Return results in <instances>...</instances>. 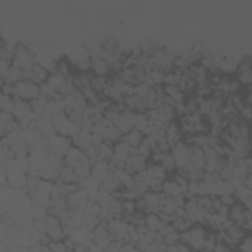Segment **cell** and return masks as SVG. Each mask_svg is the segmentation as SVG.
Masks as SVG:
<instances>
[{
	"instance_id": "9a60e30c",
	"label": "cell",
	"mask_w": 252,
	"mask_h": 252,
	"mask_svg": "<svg viewBox=\"0 0 252 252\" xmlns=\"http://www.w3.org/2000/svg\"><path fill=\"white\" fill-rule=\"evenodd\" d=\"M49 75H51V73H49L43 65H39V63H35L28 73H24V77H26L28 81L35 83V85H45L47 79H49Z\"/></svg>"
},
{
	"instance_id": "277c9868",
	"label": "cell",
	"mask_w": 252,
	"mask_h": 252,
	"mask_svg": "<svg viewBox=\"0 0 252 252\" xmlns=\"http://www.w3.org/2000/svg\"><path fill=\"white\" fill-rule=\"evenodd\" d=\"M43 93H41V85H35L28 79L20 81L14 85V98H20V100H26V102H33L37 98H41Z\"/></svg>"
},
{
	"instance_id": "484cf974",
	"label": "cell",
	"mask_w": 252,
	"mask_h": 252,
	"mask_svg": "<svg viewBox=\"0 0 252 252\" xmlns=\"http://www.w3.org/2000/svg\"><path fill=\"white\" fill-rule=\"evenodd\" d=\"M14 102H16L14 96H10V94H2V96H0V112H8V114H12V110H14Z\"/></svg>"
},
{
	"instance_id": "8992f818",
	"label": "cell",
	"mask_w": 252,
	"mask_h": 252,
	"mask_svg": "<svg viewBox=\"0 0 252 252\" xmlns=\"http://www.w3.org/2000/svg\"><path fill=\"white\" fill-rule=\"evenodd\" d=\"M104 222H106V226H108V230H110V234H112L114 240H118V242H130L132 224H130L126 219L114 217V219H108V220H104Z\"/></svg>"
},
{
	"instance_id": "3957f363",
	"label": "cell",
	"mask_w": 252,
	"mask_h": 252,
	"mask_svg": "<svg viewBox=\"0 0 252 252\" xmlns=\"http://www.w3.org/2000/svg\"><path fill=\"white\" fill-rule=\"evenodd\" d=\"M93 134L94 136H98L102 142H118V140H122V134H120V130L108 120V118H104V116H100L96 122H94V126H93Z\"/></svg>"
},
{
	"instance_id": "7402d4cb",
	"label": "cell",
	"mask_w": 252,
	"mask_h": 252,
	"mask_svg": "<svg viewBox=\"0 0 252 252\" xmlns=\"http://www.w3.org/2000/svg\"><path fill=\"white\" fill-rule=\"evenodd\" d=\"M144 138H146V136H144L138 128H134V130H130V132H126V134L122 136V140H124L128 146H132L134 150H138V146L144 142Z\"/></svg>"
},
{
	"instance_id": "83f0119b",
	"label": "cell",
	"mask_w": 252,
	"mask_h": 252,
	"mask_svg": "<svg viewBox=\"0 0 252 252\" xmlns=\"http://www.w3.org/2000/svg\"><path fill=\"white\" fill-rule=\"evenodd\" d=\"M238 250L240 252H252V234H246L242 238V242L238 244Z\"/></svg>"
},
{
	"instance_id": "ba28073f",
	"label": "cell",
	"mask_w": 252,
	"mask_h": 252,
	"mask_svg": "<svg viewBox=\"0 0 252 252\" xmlns=\"http://www.w3.org/2000/svg\"><path fill=\"white\" fill-rule=\"evenodd\" d=\"M28 179L30 175H26V171H20V169H10V171H2V183L14 191H20V189H26L28 185Z\"/></svg>"
},
{
	"instance_id": "cb8c5ba5",
	"label": "cell",
	"mask_w": 252,
	"mask_h": 252,
	"mask_svg": "<svg viewBox=\"0 0 252 252\" xmlns=\"http://www.w3.org/2000/svg\"><path fill=\"white\" fill-rule=\"evenodd\" d=\"M47 246H49L51 252H71L75 248L69 240H49Z\"/></svg>"
},
{
	"instance_id": "d4e9b609",
	"label": "cell",
	"mask_w": 252,
	"mask_h": 252,
	"mask_svg": "<svg viewBox=\"0 0 252 252\" xmlns=\"http://www.w3.org/2000/svg\"><path fill=\"white\" fill-rule=\"evenodd\" d=\"M96 152H98V159H104V161H110L112 159V146L108 142H100L96 146Z\"/></svg>"
},
{
	"instance_id": "e0dca14e",
	"label": "cell",
	"mask_w": 252,
	"mask_h": 252,
	"mask_svg": "<svg viewBox=\"0 0 252 252\" xmlns=\"http://www.w3.org/2000/svg\"><path fill=\"white\" fill-rule=\"evenodd\" d=\"M124 167L130 171V173H134V175H138V173H142L148 165H146V158H142L138 152H134L132 156H130V159L124 163Z\"/></svg>"
},
{
	"instance_id": "52a82bcc",
	"label": "cell",
	"mask_w": 252,
	"mask_h": 252,
	"mask_svg": "<svg viewBox=\"0 0 252 252\" xmlns=\"http://www.w3.org/2000/svg\"><path fill=\"white\" fill-rule=\"evenodd\" d=\"M45 238H47V242L67 238V230L63 226V220L57 215H47L45 217Z\"/></svg>"
},
{
	"instance_id": "2e32d148",
	"label": "cell",
	"mask_w": 252,
	"mask_h": 252,
	"mask_svg": "<svg viewBox=\"0 0 252 252\" xmlns=\"http://www.w3.org/2000/svg\"><path fill=\"white\" fill-rule=\"evenodd\" d=\"M57 183H61L63 187H69V185H79L81 179H79V175L75 173V169H73L71 165H63V167L59 169Z\"/></svg>"
},
{
	"instance_id": "44dd1931",
	"label": "cell",
	"mask_w": 252,
	"mask_h": 252,
	"mask_svg": "<svg viewBox=\"0 0 252 252\" xmlns=\"http://www.w3.org/2000/svg\"><path fill=\"white\" fill-rule=\"evenodd\" d=\"M85 158H87V154H85V152H83L81 148L73 146V148H71V150H69V152L65 154V158H63V163H65V165H71V167H73L75 163H79V161H81V159H85Z\"/></svg>"
},
{
	"instance_id": "4316f807",
	"label": "cell",
	"mask_w": 252,
	"mask_h": 252,
	"mask_svg": "<svg viewBox=\"0 0 252 252\" xmlns=\"http://www.w3.org/2000/svg\"><path fill=\"white\" fill-rule=\"evenodd\" d=\"M167 252H193V250H191L187 244H183V242L179 240V242H175V244H169V246H167Z\"/></svg>"
},
{
	"instance_id": "603a6c76",
	"label": "cell",
	"mask_w": 252,
	"mask_h": 252,
	"mask_svg": "<svg viewBox=\"0 0 252 252\" xmlns=\"http://www.w3.org/2000/svg\"><path fill=\"white\" fill-rule=\"evenodd\" d=\"M171 224H173V226H175V228H177L179 232H185L187 228H191V226H193V222H191V220L187 219V215H185V211H183L181 215H177V217H173V219H171Z\"/></svg>"
},
{
	"instance_id": "4dcf8cb0",
	"label": "cell",
	"mask_w": 252,
	"mask_h": 252,
	"mask_svg": "<svg viewBox=\"0 0 252 252\" xmlns=\"http://www.w3.org/2000/svg\"><path fill=\"white\" fill-rule=\"evenodd\" d=\"M33 252H51V250L47 244H37V246H33Z\"/></svg>"
},
{
	"instance_id": "9c48e42d",
	"label": "cell",
	"mask_w": 252,
	"mask_h": 252,
	"mask_svg": "<svg viewBox=\"0 0 252 252\" xmlns=\"http://www.w3.org/2000/svg\"><path fill=\"white\" fill-rule=\"evenodd\" d=\"M47 146H49V154H55V156H61L65 158V154L73 148V140L67 138V136H61V134H53L51 138H47Z\"/></svg>"
},
{
	"instance_id": "30bf717a",
	"label": "cell",
	"mask_w": 252,
	"mask_h": 252,
	"mask_svg": "<svg viewBox=\"0 0 252 252\" xmlns=\"http://www.w3.org/2000/svg\"><path fill=\"white\" fill-rule=\"evenodd\" d=\"M89 201H91V197H89V193L83 187H79V189H75V191H71L67 195V207H69V211H85L87 205H89Z\"/></svg>"
},
{
	"instance_id": "8fae6325",
	"label": "cell",
	"mask_w": 252,
	"mask_h": 252,
	"mask_svg": "<svg viewBox=\"0 0 252 252\" xmlns=\"http://www.w3.org/2000/svg\"><path fill=\"white\" fill-rule=\"evenodd\" d=\"M171 158L175 161V167L181 171L189 163V159H191V146L187 142H179L177 146L171 148Z\"/></svg>"
},
{
	"instance_id": "f546056e",
	"label": "cell",
	"mask_w": 252,
	"mask_h": 252,
	"mask_svg": "<svg viewBox=\"0 0 252 252\" xmlns=\"http://www.w3.org/2000/svg\"><path fill=\"white\" fill-rule=\"evenodd\" d=\"M246 232H250L252 234V213H248V219H246V222H244V226H242Z\"/></svg>"
},
{
	"instance_id": "7a4b0ae2",
	"label": "cell",
	"mask_w": 252,
	"mask_h": 252,
	"mask_svg": "<svg viewBox=\"0 0 252 252\" xmlns=\"http://www.w3.org/2000/svg\"><path fill=\"white\" fill-rule=\"evenodd\" d=\"M207 230L201 226V224H193L191 228H187L185 232H181V242L187 244L193 252H201L205 248V242H207Z\"/></svg>"
},
{
	"instance_id": "4fadbf2b",
	"label": "cell",
	"mask_w": 252,
	"mask_h": 252,
	"mask_svg": "<svg viewBox=\"0 0 252 252\" xmlns=\"http://www.w3.org/2000/svg\"><path fill=\"white\" fill-rule=\"evenodd\" d=\"M248 209L242 205V203H234V205H230L228 207V213H226V217H228V220L232 222V224H238V226H244V222H246V219H248Z\"/></svg>"
},
{
	"instance_id": "ac0fdd59",
	"label": "cell",
	"mask_w": 252,
	"mask_h": 252,
	"mask_svg": "<svg viewBox=\"0 0 252 252\" xmlns=\"http://www.w3.org/2000/svg\"><path fill=\"white\" fill-rule=\"evenodd\" d=\"M165 142L169 144V148L177 146L179 142H183V132H181V126L171 122L167 128H165Z\"/></svg>"
},
{
	"instance_id": "d6986e66",
	"label": "cell",
	"mask_w": 252,
	"mask_h": 252,
	"mask_svg": "<svg viewBox=\"0 0 252 252\" xmlns=\"http://www.w3.org/2000/svg\"><path fill=\"white\" fill-rule=\"evenodd\" d=\"M91 71L94 77H106L110 71V63L104 57H93L91 59Z\"/></svg>"
},
{
	"instance_id": "ffe728a7",
	"label": "cell",
	"mask_w": 252,
	"mask_h": 252,
	"mask_svg": "<svg viewBox=\"0 0 252 252\" xmlns=\"http://www.w3.org/2000/svg\"><path fill=\"white\" fill-rule=\"evenodd\" d=\"M110 171H112L110 161L98 159V161H94V163H93V177H94V179H98V181L106 179V177L110 175Z\"/></svg>"
},
{
	"instance_id": "f1b7e54d",
	"label": "cell",
	"mask_w": 252,
	"mask_h": 252,
	"mask_svg": "<svg viewBox=\"0 0 252 252\" xmlns=\"http://www.w3.org/2000/svg\"><path fill=\"white\" fill-rule=\"evenodd\" d=\"M217 238H219V236H217ZM213 252H232V246L219 238V240H217V244H215V250H213Z\"/></svg>"
},
{
	"instance_id": "6da1fadb",
	"label": "cell",
	"mask_w": 252,
	"mask_h": 252,
	"mask_svg": "<svg viewBox=\"0 0 252 252\" xmlns=\"http://www.w3.org/2000/svg\"><path fill=\"white\" fill-rule=\"evenodd\" d=\"M142 179H144V183L148 185V189L150 191H158V189H161V185L165 183V179H167V171L159 165V163H152V165H148L142 173H138Z\"/></svg>"
},
{
	"instance_id": "1f68e13d",
	"label": "cell",
	"mask_w": 252,
	"mask_h": 252,
	"mask_svg": "<svg viewBox=\"0 0 252 252\" xmlns=\"http://www.w3.org/2000/svg\"><path fill=\"white\" fill-rule=\"evenodd\" d=\"M244 98H246V104H248V106H252V87L248 89V93H246V96H244Z\"/></svg>"
},
{
	"instance_id": "7c38bea8",
	"label": "cell",
	"mask_w": 252,
	"mask_h": 252,
	"mask_svg": "<svg viewBox=\"0 0 252 252\" xmlns=\"http://www.w3.org/2000/svg\"><path fill=\"white\" fill-rule=\"evenodd\" d=\"M93 242H94L96 246H100L102 250H106V248L114 242V238H112V234H110L106 222H100V224L93 230Z\"/></svg>"
},
{
	"instance_id": "5b68a950",
	"label": "cell",
	"mask_w": 252,
	"mask_h": 252,
	"mask_svg": "<svg viewBox=\"0 0 252 252\" xmlns=\"http://www.w3.org/2000/svg\"><path fill=\"white\" fill-rule=\"evenodd\" d=\"M35 63H37V57L33 55V51H32L30 47H26V45H18V47L14 49L12 67H16V69H20V71L28 73Z\"/></svg>"
},
{
	"instance_id": "d6a6232c",
	"label": "cell",
	"mask_w": 252,
	"mask_h": 252,
	"mask_svg": "<svg viewBox=\"0 0 252 252\" xmlns=\"http://www.w3.org/2000/svg\"><path fill=\"white\" fill-rule=\"evenodd\" d=\"M248 148H250V152H252V126H250V136H248Z\"/></svg>"
},
{
	"instance_id": "5bb4252c",
	"label": "cell",
	"mask_w": 252,
	"mask_h": 252,
	"mask_svg": "<svg viewBox=\"0 0 252 252\" xmlns=\"http://www.w3.org/2000/svg\"><path fill=\"white\" fill-rule=\"evenodd\" d=\"M236 81H238L240 85L252 87V59H250V57L240 59L238 71H236Z\"/></svg>"
}]
</instances>
